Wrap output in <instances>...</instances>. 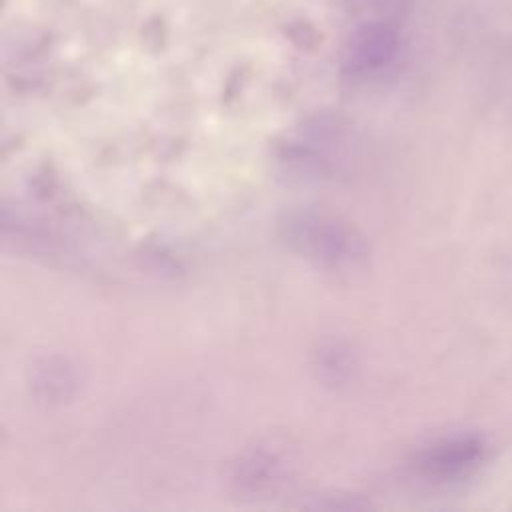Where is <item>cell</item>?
I'll list each match as a JSON object with an SVG mask.
<instances>
[{"instance_id":"obj_2","label":"cell","mask_w":512,"mask_h":512,"mask_svg":"<svg viewBox=\"0 0 512 512\" xmlns=\"http://www.w3.org/2000/svg\"><path fill=\"white\" fill-rule=\"evenodd\" d=\"M484 454V438L476 434L448 436L418 454L416 470L432 480H452L476 468L484 460Z\"/></svg>"},{"instance_id":"obj_1","label":"cell","mask_w":512,"mask_h":512,"mask_svg":"<svg viewBox=\"0 0 512 512\" xmlns=\"http://www.w3.org/2000/svg\"><path fill=\"white\" fill-rule=\"evenodd\" d=\"M284 236L298 254L332 272H354L368 258L364 238L350 224L326 214H292Z\"/></svg>"}]
</instances>
